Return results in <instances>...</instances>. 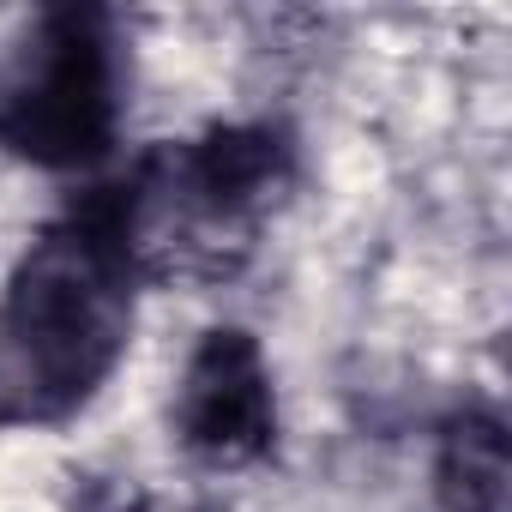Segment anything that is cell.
I'll use <instances>...</instances> for the list:
<instances>
[{
	"label": "cell",
	"mask_w": 512,
	"mask_h": 512,
	"mask_svg": "<svg viewBox=\"0 0 512 512\" xmlns=\"http://www.w3.org/2000/svg\"><path fill=\"white\" fill-rule=\"evenodd\" d=\"M121 512H211V506L193 500V494H133Z\"/></svg>",
	"instance_id": "obj_6"
},
{
	"label": "cell",
	"mask_w": 512,
	"mask_h": 512,
	"mask_svg": "<svg viewBox=\"0 0 512 512\" xmlns=\"http://www.w3.org/2000/svg\"><path fill=\"white\" fill-rule=\"evenodd\" d=\"M434 494L440 512H512V452L500 416L464 410L446 422L434 446Z\"/></svg>",
	"instance_id": "obj_5"
},
{
	"label": "cell",
	"mask_w": 512,
	"mask_h": 512,
	"mask_svg": "<svg viewBox=\"0 0 512 512\" xmlns=\"http://www.w3.org/2000/svg\"><path fill=\"white\" fill-rule=\"evenodd\" d=\"M103 187L145 290H223L290 205L296 145L272 121H229L139 151Z\"/></svg>",
	"instance_id": "obj_2"
},
{
	"label": "cell",
	"mask_w": 512,
	"mask_h": 512,
	"mask_svg": "<svg viewBox=\"0 0 512 512\" xmlns=\"http://www.w3.org/2000/svg\"><path fill=\"white\" fill-rule=\"evenodd\" d=\"M121 115V43L97 7H43L0 55V151L91 175L115 157Z\"/></svg>",
	"instance_id": "obj_3"
},
{
	"label": "cell",
	"mask_w": 512,
	"mask_h": 512,
	"mask_svg": "<svg viewBox=\"0 0 512 512\" xmlns=\"http://www.w3.org/2000/svg\"><path fill=\"white\" fill-rule=\"evenodd\" d=\"M139 272L109 187L61 205L0 284V428H61L97 404L133 344Z\"/></svg>",
	"instance_id": "obj_1"
},
{
	"label": "cell",
	"mask_w": 512,
	"mask_h": 512,
	"mask_svg": "<svg viewBox=\"0 0 512 512\" xmlns=\"http://www.w3.org/2000/svg\"><path fill=\"white\" fill-rule=\"evenodd\" d=\"M169 434L211 476L253 470L278 452V380L247 326L199 332L169 392Z\"/></svg>",
	"instance_id": "obj_4"
}]
</instances>
